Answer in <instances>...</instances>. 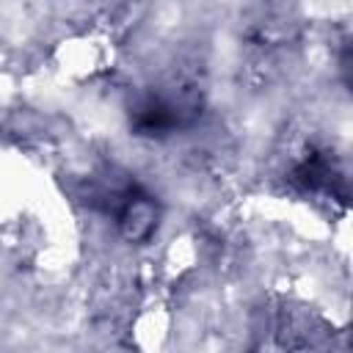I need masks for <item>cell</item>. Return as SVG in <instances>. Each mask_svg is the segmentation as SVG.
<instances>
[{
	"label": "cell",
	"instance_id": "6da1fadb",
	"mask_svg": "<svg viewBox=\"0 0 353 353\" xmlns=\"http://www.w3.org/2000/svg\"><path fill=\"white\" fill-rule=\"evenodd\" d=\"M201 108V94L193 85L149 88L130 105V130L138 138H168L193 127Z\"/></svg>",
	"mask_w": 353,
	"mask_h": 353
},
{
	"label": "cell",
	"instance_id": "7a4b0ae2",
	"mask_svg": "<svg viewBox=\"0 0 353 353\" xmlns=\"http://www.w3.org/2000/svg\"><path fill=\"white\" fill-rule=\"evenodd\" d=\"M88 201L99 207L105 215H110L130 243H146L157 229L160 204L135 179L110 176V182H105Z\"/></svg>",
	"mask_w": 353,
	"mask_h": 353
},
{
	"label": "cell",
	"instance_id": "3957f363",
	"mask_svg": "<svg viewBox=\"0 0 353 353\" xmlns=\"http://www.w3.org/2000/svg\"><path fill=\"white\" fill-rule=\"evenodd\" d=\"M292 182L306 193H328V196H336L339 201L347 199L345 174L339 171L331 152H309L292 168Z\"/></svg>",
	"mask_w": 353,
	"mask_h": 353
}]
</instances>
